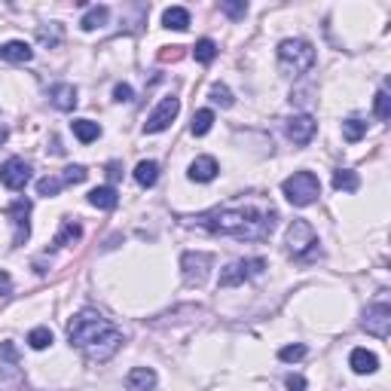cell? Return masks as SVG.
Wrapping results in <instances>:
<instances>
[{"label":"cell","instance_id":"6da1fadb","mask_svg":"<svg viewBox=\"0 0 391 391\" xmlns=\"http://www.w3.org/2000/svg\"><path fill=\"white\" fill-rule=\"evenodd\" d=\"M196 227L214 232V236H229L241 241H263L272 236L278 214L272 205L266 202H251V205H223V208H211L193 217Z\"/></svg>","mask_w":391,"mask_h":391},{"label":"cell","instance_id":"7a4b0ae2","mask_svg":"<svg viewBox=\"0 0 391 391\" xmlns=\"http://www.w3.org/2000/svg\"><path fill=\"white\" fill-rule=\"evenodd\" d=\"M68 339L71 346L83 351L89 361H110L123 346V330L114 321H107L101 312L95 309H83L71 318L68 324Z\"/></svg>","mask_w":391,"mask_h":391},{"label":"cell","instance_id":"3957f363","mask_svg":"<svg viewBox=\"0 0 391 391\" xmlns=\"http://www.w3.org/2000/svg\"><path fill=\"white\" fill-rule=\"evenodd\" d=\"M315 46L309 40H282L278 43V68L287 77H300V73L315 68Z\"/></svg>","mask_w":391,"mask_h":391},{"label":"cell","instance_id":"277c9868","mask_svg":"<svg viewBox=\"0 0 391 391\" xmlns=\"http://www.w3.org/2000/svg\"><path fill=\"white\" fill-rule=\"evenodd\" d=\"M282 190H284V196H287V202H291V205L306 208V205H312L321 196V181L315 178L312 172H294L291 178L282 184Z\"/></svg>","mask_w":391,"mask_h":391},{"label":"cell","instance_id":"5b68a950","mask_svg":"<svg viewBox=\"0 0 391 391\" xmlns=\"http://www.w3.org/2000/svg\"><path fill=\"white\" fill-rule=\"evenodd\" d=\"M263 269H266V260H263V257L236 260V263H229V266L220 272V287H236V284H245V282H251V278L263 275Z\"/></svg>","mask_w":391,"mask_h":391},{"label":"cell","instance_id":"8992f818","mask_svg":"<svg viewBox=\"0 0 391 391\" xmlns=\"http://www.w3.org/2000/svg\"><path fill=\"white\" fill-rule=\"evenodd\" d=\"M214 266V257L208 251H187V254L181 257V269H184V282L190 287H199L205 284V278H208V269Z\"/></svg>","mask_w":391,"mask_h":391},{"label":"cell","instance_id":"52a82bcc","mask_svg":"<svg viewBox=\"0 0 391 391\" xmlns=\"http://www.w3.org/2000/svg\"><path fill=\"white\" fill-rule=\"evenodd\" d=\"M181 114V101L174 98V95H169V98H162L160 101V107L153 110L150 116H147V123H144V135H160V132H165L172 123H174V116Z\"/></svg>","mask_w":391,"mask_h":391},{"label":"cell","instance_id":"ba28073f","mask_svg":"<svg viewBox=\"0 0 391 391\" xmlns=\"http://www.w3.org/2000/svg\"><path fill=\"white\" fill-rule=\"evenodd\" d=\"M6 217L13 220V248H22L28 236H31V202L28 199H16L13 205L6 208Z\"/></svg>","mask_w":391,"mask_h":391},{"label":"cell","instance_id":"9c48e42d","mask_svg":"<svg viewBox=\"0 0 391 391\" xmlns=\"http://www.w3.org/2000/svg\"><path fill=\"white\" fill-rule=\"evenodd\" d=\"M318 245V236H315L309 220H294L291 229H287V248H291L294 257H306V251Z\"/></svg>","mask_w":391,"mask_h":391},{"label":"cell","instance_id":"30bf717a","mask_svg":"<svg viewBox=\"0 0 391 391\" xmlns=\"http://www.w3.org/2000/svg\"><path fill=\"white\" fill-rule=\"evenodd\" d=\"M361 327H364L367 333H373V337H379V339H388V330H391V306L388 303L367 306Z\"/></svg>","mask_w":391,"mask_h":391},{"label":"cell","instance_id":"8fae6325","mask_svg":"<svg viewBox=\"0 0 391 391\" xmlns=\"http://www.w3.org/2000/svg\"><path fill=\"white\" fill-rule=\"evenodd\" d=\"M0 181H4V187H9V190H25L28 181H31V165L25 160H18V156H13V160H6L0 165Z\"/></svg>","mask_w":391,"mask_h":391},{"label":"cell","instance_id":"7c38bea8","mask_svg":"<svg viewBox=\"0 0 391 391\" xmlns=\"http://www.w3.org/2000/svg\"><path fill=\"white\" fill-rule=\"evenodd\" d=\"M315 132H318V123H315L309 114H296V116L287 119V138H291L294 144L306 147L315 138Z\"/></svg>","mask_w":391,"mask_h":391},{"label":"cell","instance_id":"4fadbf2b","mask_svg":"<svg viewBox=\"0 0 391 391\" xmlns=\"http://www.w3.org/2000/svg\"><path fill=\"white\" fill-rule=\"evenodd\" d=\"M217 172H220V165H217V160H214V156H196L193 165H190V181L208 184V181L217 178Z\"/></svg>","mask_w":391,"mask_h":391},{"label":"cell","instance_id":"5bb4252c","mask_svg":"<svg viewBox=\"0 0 391 391\" xmlns=\"http://www.w3.org/2000/svg\"><path fill=\"white\" fill-rule=\"evenodd\" d=\"M156 388V370L153 367H135L126 376V391H153Z\"/></svg>","mask_w":391,"mask_h":391},{"label":"cell","instance_id":"9a60e30c","mask_svg":"<svg viewBox=\"0 0 391 391\" xmlns=\"http://www.w3.org/2000/svg\"><path fill=\"white\" fill-rule=\"evenodd\" d=\"M49 101H52V107H59V110H73L80 101L77 86H71V83H55L49 89Z\"/></svg>","mask_w":391,"mask_h":391},{"label":"cell","instance_id":"2e32d148","mask_svg":"<svg viewBox=\"0 0 391 391\" xmlns=\"http://www.w3.org/2000/svg\"><path fill=\"white\" fill-rule=\"evenodd\" d=\"M0 59L4 61H13V64H25V61H31L34 59V49L28 46L25 40H9L0 46Z\"/></svg>","mask_w":391,"mask_h":391},{"label":"cell","instance_id":"e0dca14e","mask_svg":"<svg viewBox=\"0 0 391 391\" xmlns=\"http://www.w3.org/2000/svg\"><path fill=\"white\" fill-rule=\"evenodd\" d=\"M349 364H351V370H355L358 376H367V373H376V370H379V358L373 355V351H367V349H355V351H351V358H349Z\"/></svg>","mask_w":391,"mask_h":391},{"label":"cell","instance_id":"ac0fdd59","mask_svg":"<svg viewBox=\"0 0 391 391\" xmlns=\"http://www.w3.org/2000/svg\"><path fill=\"white\" fill-rule=\"evenodd\" d=\"M162 25L169 28V31H187V28H190V13L184 6H169L162 13Z\"/></svg>","mask_w":391,"mask_h":391},{"label":"cell","instance_id":"d6986e66","mask_svg":"<svg viewBox=\"0 0 391 391\" xmlns=\"http://www.w3.org/2000/svg\"><path fill=\"white\" fill-rule=\"evenodd\" d=\"M89 202L95 205V208H101V211H114L119 205V196H116L114 187H95L89 193Z\"/></svg>","mask_w":391,"mask_h":391},{"label":"cell","instance_id":"ffe728a7","mask_svg":"<svg viewBox=\"0 0 391 391\" xmlns=\"http://www.w3.org/2000/svg\"><path fill=\"white\" fill-rule=\"evenodd\" d=\"M83 236V227L77 220H61V229H59V236L52 239V248H64V245H73V241H77Z\"/></svg>","mask_w":391,"mask_h":391},{"label":"cell","instance_id":"44dd1931","mask_svg":"<svg viewBox=\"0 0 391 391\" xmlns=\"http://www.w3.org/2000/svg\"><path fill=\"white\" fill-rule=\"evenodd\" d=\"M361 187V178L351 169H337L333 172V190H339V193H358Z\"/></svg>","mask_w":391,"mask_h":391},{"label":"cell","instance_id":"7402d4cb","mask_svg":"<svg viewBox=\"0 0 391 391\" xmlns=\"http://www.w3.org/2000/svg\"><path fill=\"white\" fill-rule=\"evenodd\" d=\"M135 181L141 184V187H153V184L160 181V165L153 160H141L135 165Z\"/></svg>","mask_w":391,"mask_h":391},{"label":"cell","instance_id":"603a6c76","mask_svg":"<svg viewBox=\"0 0 391 391\" xmlns=\"http://www.w3.org/2000/svg\"><path fill=\"white\" fill-rule=\"evenodd\" d=\"M71 128H73V135H77L83 144H92V141H98V138H101V126L92 123V119H73Z\"/></svg>","mask_w":391,"mask_h":391},{"label":"cell","instance_id":"cb8c5ba5","mask_svg":"<svg viewBox=\"0 0 391 391\" xmlns=\"http://www.w3.org/2000/svg\"><path fill=\"white\" fill-rule=\"evenodd\" d=\"M107 18H110V9L107 6H92L86 16H83V31H95V28H104L107 25Z\"/></svg>","mask_w":391,"mask_h":391},{"label":"cell","instance_id":"d4e9b609","mask_svg":"<svg viewBox=\"0 0 391 391\" xmlns=\"http://www.w3.org/2000/svg\"><path fill=\"white\" fill-rule=\"evenodd\" d=\"M211 126H214V110H196L193 114V123H190V132L196 135V138H202V135H208L211 132Z\"/></svg>","mask_w":391,"mask_h":391},{"label":"cell","instance_id":"484cf974","mask_svg":"<svg viewBox=\"0 0 391 391\" xmlns=\"http://www.w3.org/2000/svg\"><path fill=\"white\" fill-rule=\"evenodd\" d=\"M61 37H64V28H61L59 22H52L49 28H46V25L37 28V40H40L43 46H49V49H52V46H59V43H61Z\"/></svg>","mask_w":391,"mask_h":391},{"label":"cell","instance_id":"4316f807","mask_svg":"<svg viewBox=\"0 0 391 391\" xmlns=\"http://www.w3.org/2000/svg\"><path fill=\"white\" fill-rule=\"evenodd\" d=\"M193 55H196V61H202V64H211L214 59H217V43H214V40H208V37H202V40L193 46Z\"/></svg>","mask_w":391,"mask_h":391},{"label":"cell","instance_id":"83f0119b","mask_svg":"<svg viewBox=\"0 0 391 391\" xmlns=\"http://www.w3.org/2000/svg\"><path fill=\"white\" fill-rule=\"evenodd\" d=\"M367 135V123L364 119H358V116H351V119H346V123H342V138H346V141H361V138Z\"/></svg>","mask_w":391,"mask_h":391},{"label":"cell","instance_id":"f1b7e54d","mask_svg":"<svg viewBox=\"0 0 391 391\" xmlns=\"http://www.w3.org/2000/svg\"><path fill=\"white\" fill-rule=\"evenodd\" d=\"M28 346L37 349V351L49 349L52 346V330L49 327H34L31 333H28Z\"/></svg>","mask_w":391,"mask_h":391},{"label":"cell","instance_id":"f546056e","mask_svg":"<svg viewBox=\"0 0 391 391\" xmlns=\"http://www.w3.org/2000/svg\"><path fill=\"white\" fill-rule=\"evenodd\" d=\"M208 98H211V104H220V107H232V92L223 86V83H214V86L208 89Z\"/></svg>","mask_w":391,"mask_h":391},{"label":"cell","instance_id":"4dcf8cb0","mask_svg":"<svg viewBox=\"0 0 391 391\" xmlns=\"http://www.w3.org/2000/svg\"><path fill=\"white\" fill-rule=\"evenodd\" d=\"M373 110H376V116L383 119V123H388V119H391V98H388V89H379V92H376Z\"/></svg>","mask_w":391,"mask_h":391},{"label":"cell","instance_id":"1f68e13d","mask_svg":"<svg viewBox=\"0 0 391 391\" xmlns=\"http://www.w3.org/2000/svg\"><path fill=\"white\" fill-rule=\"evenodd\" d=\"M61 187H64V181L61 178H43V181H37V193L40 196H59L61 193Z\"/></svg>","mask_w":391,"mask_h":391},{"label":"cell","instance_id":"d6a6232c","mask_svg":"<svg viewBox=\"0 0 391 391\" xmlns=\"http://www.w3.org/2000/svg\"><path fill=\"white\" fill-rule=\"evenodd\" d=\"M220 9H223V13H227L229 18H245L248 4H245V0H223Z\"/></svg>","mask_w":391,"mask_h":391},{"label":"cell","instance_id":"836d02e7","mask_svg":"<svg viewBox=\"0 0 391 391\" xmlns=\"http://www.w3.org/2000/svg\"><path fill=\"white\" fill-rule=\"evenodd\" d=\"M278 358L287 361V364H291V361H300V358H306V346H303V342H294V346H284L282 351H278Z\"/></svg>","mask_w":391,"mask_h":391},{"label":"cell","instance_id":"e575fe53","mask_svg":"<svg viewBox=\"0 0 391 391\" xmlns=\"http://www.w3.org/2000/svg\"><path fill=\"white\" fill-rule=\"evenodd\" d=\"M86 169H83V165H68V169H64V174H61V181L64 184H83L86 181Z\"/></svg>","mask_w":391,"mask_h":391},{"label":"cell","instance_id":"d590c367","mask_svg":"<svg viewBox=\"0 0 391 391\" xmlns=\"http://www.w3.org/2000/svg\"><path fill=\"white\" fill-rule=\"evenodd\" d=\"M0 361H9V364L18 361V349L13 346V342H0Z\"/></svg>","mask_w":391,"mask_h":391},{"label":"cell","instance_id":"8d00e7d4","mask_svg":"<svg viewBox=\"0 0 391 391\" xmlns=\"http://www.w3.org/2000/svg\"><path fill=\"white\" fill-rule=\"evenodd\" d=\"M114 98L119 101V104H123V101H132L135 98V92H132V86H128V83H119V86L114 89Z\"/></svg>","mask_w":391,"mask_h":391},{"label":"cell","instance_id":"74e56055","mask_svg":"<svg viewBox=\"0 0 391 391\" xmlns=\"http://www.w3.org/2000/svg\"><path fill=\"white\" fill-rule=\"evenodd\" d=\"M13 294V278H9L6 269H0V296H9Z\"/></svg>","mask_w":391,"mask_h":391},{"label":"cell","instance_id":"f35d334b","mask_svg":"<svg viewBox=\"0 0 391 391\" xmlns=\"http://www.w3.org/2000/svg\"><path fill=\"white\" fill-rule=\"evenodd\" d=\"M287 391H306V379L300 373H291L287 376Z\"/></svg>","mask_w":391,"mask_h":391},{"label":"cell","instance_id":"ab89813d","mask_svg":"<svg viewBox=\"0 0 391 391\" xmlns=\"http://www.w3.org/2000/svg\"><path fill=\"white\" fill-rule=\"evenodd\" d=\"M162 61H178L181 59V46H165V52L160 55Z\"/></svg>","mask_w":391,"mask_h":391},{"label":"cell","instance_id":"60d3db41","mask_svg":"<svg viewBox=\"0 0 391 391\" xmlns=\"http://www.w3.org/2000/svg\"><path fill=\"white\" fill-rule=\"evenodd\" d=\"M119 174H123V172H119V162H110V165H107V178H110V181H116Z\"/></svg>","mask_w":391,"mask_h":391}]
</instances>
